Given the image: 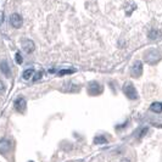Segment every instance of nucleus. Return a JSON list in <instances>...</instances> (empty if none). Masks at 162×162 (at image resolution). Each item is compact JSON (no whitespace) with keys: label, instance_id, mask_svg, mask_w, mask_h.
Listing matches in <instances>:
<instances>
[{"label":"nucleus","instance_id":"f257e3e1","mask_svg":"<svg viewBox=\"0 0 162 162\" xmlns=\"http://www.w3.org/2000/svg\"><path fill=\"white\" fill-rule=\"evenodd\" d=\"M162 54L157 49H149L144 52V60L149 65H156L161 61Z\"/></svg>","mask_w":162,"mask_h":162},{"label":"nucleus","instance_id":"f03ea898","mask_svg":"<svg viewBox=\"0 0 162 162\" xmlns=\"http://www.w3.org/2000/svg\"><path fill=\"white\" fill-rule=\"evenodd\" d=\"M123 93H124L126 96H127L128 99H130V100H137V99L139 98L135 87H134L133 84H130V83H126V84L123 86Z\"/></svg>","mask_w":162,"mask_h":162},{"label":"nucleus","instance_id":"7ed1b4c3","mask_svg":"<svg viewBox=\"0 0 162 162\" xmlns=\"http://www.w3.org/2000/svg\"><path fill=\"white\" fill-rule=\"evenodd\" d=\"M103 90H104V88L96 82H92L88 86V93L90 95H100L103 93Z\"/></svg>","mask_w":162,"mask_h":162},{"label":"nucleus","instance_id":"20e7f679","mask_svg":"<svg viewBox=\"0 0 162 162\" xmlns=\"http://www.w3.org/2000/svg\"><path fill=\"white\" fill-rule=\"evenodd\" d=\"M130 73H132V76L134 78H139L143 74V62L141 61H135L134 65L132 66Z\"/></svg>","mask_w":162,"mask_h":162},{"label":"nucleus","instance_id":"39448f33","mask_svg":"<svg viewBox=\"0 0 162 162\" xmlns=\"http://www.w3.org/2000/svg\"><path fill=\"white\" fill-rule=\"evenodd\" d=\"M22 49H23L26 52H28V54L33 52L34 49H35L34 42L31 40V39H23V40H22Z\"/></svg>","mask_w":162,"mask_h":162},{"label":"nucleus","instance_id":"423d86ee","mask_svg":"<svg viewBox=\"0 0 162 162\" xmlns=\"http://www.w3.org/2000/svg\"><path fill=\"white\" fill-rule=\"evenodd\" d=\"M10 23L14 28H20L22 26V17L19 14H12L10 16Z\"/></svg>","mask_w":162,"mask_h":162},{"label":"nucleus","instance_id":"0eeeda50","mask_svg":"<svg viewBox=\"0 0 162 162\" xmlns=\"http://www.w3.org/2000/svg\"><path fill=\"white\" fill-rule=\"evenodd\" d=\"M26 107H27V103H26V99L25 98H19L16 101H15V110L17 112H25L26 111Z\"/></svg>","mask_w":162,"mask_h":162},{"label":"nucleus","instance_id":"6e6552de","mask_svg":"<svg viewBox=\"0 0 162 162\" xmlns=\"http://www.w3.org/2000/svg\"><path fill=\"white\" fill-rule=\"evenodd\" d=\"M11 146H12V143L9 140V139H3L0 140V152H9L11 150Z\"/></svg>","mask_w":162,"mask_h":162},{"label":"nucleus","instance_id":"1a4fd4ad","mask_svg":"<svg viewBox=\"0 0 162 162\" xmlns=\"http://www.w3.org/2000/svg\"><path fill=\"white\" fill-rule=\"evenodd\" d=\"M0 71L3 72V74H5L6 77H10L11 76V71H10V66L6 61H3L0 63Z\"/></svg>","mask_w":162,"mask_h":162},{"label":"nucleus","instance_id":"9d476101","mask_svg":"<svg viewBox=\"0 0 162 162\" xmlns=\"http://www.w3.org/2000/svg\"><path fill=\"white\" fill-rule=\"evenodd\" d=\"M161 31L160 29H155V28H152L150 32H149V38L151 39V40H155V39H158L160 37H161Z\"/></svg>","mask_w":162,"mask_h":162},{"label":"nucleus","instance_id":"9b49d317","mask_svg":"<svg viewBox=\"0 0 162 162\" xmlns=\"http://www.w3.org/2000/svg\"><path fill=\"white\" fill-rule=\"evenodd\" d=\"M150 110L155 113H161L162 112V103H154L150 106Z\"/></svg>","mask_w":162,"mask_h":162},{"label":"nucleus","instance_id":"f8f14e48","mask_svg":"<svg viewBox=\"0 0 162 162\" xmlns=\"http://www.w3.org/2000/svg\"><path fill=\"white\" fill-rule=\"evenodd\" d=\"M94 143L100 145V144H107V139L104 137V135H96L94 138Z\"/></svg>","mask_w":162,"mask_h":162},{"label":"nucleus","instance_id":"ddd939ff","mask_svg":"<svg viewBox=\"0 0 162 162\" xmlns=\"http://www.w3.org/2000/svg\"><path fill=\"white\" fill-rule=\"evenodd\" d=\"M33 74H34V69H33V68H28V69H26V71L23 72L22 77H23V79H29V78L33 77Z\"/></svg>","mask_w":162,"mask_h":162},{"label":"nucleus","instance_id":"4468645a","mask_svg":"<svg viewBox=\"0 0 162 162\" xmlns=\"http://www.w3.org/2000/svg\"><path fill=\"white\" fill-rule=\"evenodd\" d=\"M76 69H61L60 72H59V76H63V74H71V73H73Z\"/></svg>","mask_w":162,"mask_h":162},{"label":"nucleus","instance_id":"2eb2a0df","mask_svg":"<svg viewBox=\"0 0 162 162\" xmlns=\"http://www.w3.org/2000/svg\"><path fill=\"white\" fill-rule=\"evenodd\" d=\"M16 62H17L19 65H22V62H23V59H22V56H21L20 52L16 54Z\"/></svg>","mask_w":162,"mask_h":162},{"label":"nucleus","instance_id":"dca6fc26","mask_svg":"<svg viewBox=\"0 0 162 162\" xmlns=\"http://www.w3.org/2000/svg\"><path fill=\"white\" fill-rule=\"evenodd\" d=\"M42 76H43V72H42V71H40V72H37L35 76H33V80H34V82H37L38 79L42 78Z\"/></svg>","mask_w":162,"mask_h":162},{"label":"nucleus","instance_id":"f3484780","mask_svg":"<svg viewBox=\"0 0 162 162\" xmlns=\"http://www.w3.org/2000/svg\"><path fill=\"white\" fill-rule=\"evenodd\" d=\"M3 93H5V84L0 80V94H3Z\"/></svg>","mask_w":162,"mask_h":162},{"label":"nucleus","instance_id":"a211bd4d","mask_svg":"<svg viewBox=\"0 0 162 162\" xmlns=\"http://www.w3.org/2000/svg\"><path fill=\"white\" fill-rule=\"evenodd\" d=\"M4 12L3 11H0V25H3V22H4Z\"/></svg>","mask_w":162,"mask_h":162},{"label":"nucleus","instance_id":"6ab92c4d","mask_svg":"<svg viewBox=\"0 0 162 162\" xmlns=\"http://www.w3.org/2000/svg\"><path fill=\"white\" fill-rule=\"evenodd\" d=\"M121 162H130V161H129V160H127V158H123Z\"/></svg>","mask_w":162,"mask_h":162}]
</instances>
